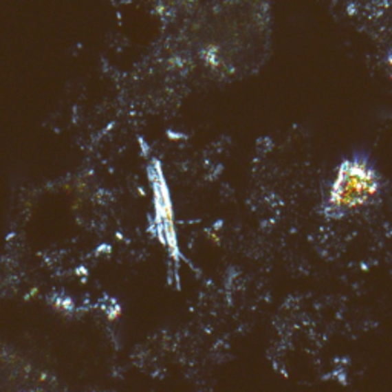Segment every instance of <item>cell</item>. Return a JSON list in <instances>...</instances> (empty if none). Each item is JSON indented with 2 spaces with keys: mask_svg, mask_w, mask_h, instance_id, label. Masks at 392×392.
Masks as SVG:
<instances>
[{
  "mask_svg": "<svg viewBox=\"0 0 392 392\" xmlns=\"http://www.w3.org/2000/svg\"><path fill=\"white\" fill-rule=\"evenodd\" d=\"M149 181H151L152 195H153V226L155 235H157L161 246L167 248L171 258L179 263L181 253L178 246V235L175 228V213L173 204L168 190L167 181L164 178L163 168L160 161L153 160L147 168Z\"/></svg>",
  "mask_w": 392,
  "mask_h": 392,
  "instance_id": "obj_2",
  "label": "cell"
},
{
  "mask_svg": "<svg viewBox=\"0 0 392 392\" xmlns=\"http://www.w3.org/2000/svg\"><path fill=\"white\" fill-rule=\"evenodd\" d=\"M380 192L382 177L371 161L362 157L345 158L331 177L325 208L333 216L354 213L373 204Z\"/></svg>",
  "mask_w": 392,
  "mask_h": 392,
  "instance_id": "obj_1",
  "label": "cell"
}]
</instances>
